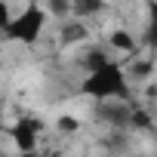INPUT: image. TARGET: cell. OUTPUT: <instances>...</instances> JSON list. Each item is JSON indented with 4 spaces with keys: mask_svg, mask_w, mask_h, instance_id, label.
Segmentation results:
<instances>
[{
    "mask_svg": "<svg viewBox=\"0 0 157 157\" xmlns=\"http://www.w3.org/2000/svg\"><path fill=\"white\" fill-rule=\"evenodd\" d=\"M16 157H40V154H37V151H19Z\"/></svg>",
    "mask_w": 157,
    "mask_h": 157,
    "instance_id": "obj_13",
    "label": "cell"
},
{
    "mask_svg": "<svg viewBox=\"0 0 157 157\" xmlns=\"http://www.w3.org/2000/svg\"><path fill=\"white\" fill-rule=\"evenodd\" d=\"M129 129H154V117H151V111H145V108H136V105H132Z\"/></svg>",
    "mask_w": 157,
    "mask_h": 157,
    "instance_id": "obj_10",
    "label": "cell"
},
{
    "mask_svg": "<svg viewBox=\"0 0 157 157\" xmlns=\"http://www.w3.org/2000/svg\"><path fill=\"white\" fill-rule=\"evenodd\" d=\"M129 77H136V80H145V77L154 74V59H136L129 68H126Z\"/></svg>",
    "mask_w": 157,
    "mask_h": 157,
    "instance_id": "obj_9",
    "label": "cell"
},
{
    "mask_svg": "<svg viewBox=\"0 0 157 157\" xmlns=\"http://www.w3.org/2000/svg\"><path fill=\"white\" fill-rule=\"evenodd\" d=\"M46 10H49V16H56L59 22H62V19H71V0H46Z\"/></svg>",
    "mask_w": 157,
    "mask_h": 157,
    "instance_id": "obj_11",
    "label": "cell"
},
{
    "mask_svg": "<svg viewBox=\"0 0 157 157\" xmlns=\"http://www.w3.org/2000/svg\"><path fill=\"white\" fill-rule=\"evenodd\" d=\"M40 157H62V154H56V151H49V154H40Z\"/></svg>",
    "mask_w": 157,
    "mask_h": 157,
    "instance_id": "obj_14",
    "label": "cell"
},
{
    "mask_svg": "<svg viewBox=\"0 0 157 157\" xmlns=\"http://www.w3.org/2000/svg\"><path fill=\"white\" fill-rule=\"evenodd\" d=\"M49 19V10L40 3V0H31V3L19 13V16H10L3 25H0V31H3L6 40L13 43H25V46H37L40 34H43V25Z\"/></svg>",
    "mask_w": 157,
    "mask_h": 157,
    "instance_id": "obj_2",
    "label": "cell"
},
{
    "mask_svg": "<svg viewBox=\"0 0 157 157\" xmlns=\"http://www.w3.org/2000/svg\"><path fill=\"white\" fill-rule=\"evenodd\" d=\"M142 46L157 49V0H148V19H145V31H142Z\"/></svg>",
    "mask_w": 157,
    "mask_h": 157,
    "instance_id": "obj_7",
    "label": "cell"
},
{
    "mask_svg": "<svg viewBox=\"0 0 157 157\" xmlns=\"http://www.w3.org/2000/svg\"><path fill=\"white\" fill-rule=\"evenodd\" d=\"M40 132H43V123H40L37 117H31V114H25V117H19L13 126H6V136L16 142L19 151H34L37 142H40Z\"/></svg>",
    "mask_w": 157,
    "mask_h": 157,
    "instance_id": "obj_3",
    "label": "cell"
},
{
    "mask_svg": "<svg viewBox=\"0 0 157 157\" xmlns=\"http://www.w3.org/2000/svg\"><path fill=\"white\" fill-rule=\"evenodd\" d=\"M90 37V28L83 25V19H62V28H59V43L62 46H74V43H83Z\"/></svg>",
    "mask_w": 157,
    "mask_h": 157,
    "instance_id": "obj_4",
    "label": "cell"
},
{
    "mask_svg": "<svg viewBox=\"0 0 157 157\" xmlns=\"http://www.w3.org/2000/svg\"><path fill=\"white\" fill-rule=\"evenodd\" d=\"M102 13H108V0H71L74 19H96Z\"/></svg>",
    "mask_w": 157,
    "mask_h": 157,
    "instance_id": "obj_5",
    "label": "cell"
},
{
    "mask_svg": "<svg viewBox=\"0 0 157 157\" xmlns=\"http://www.w3.org/2000/svg\"><path fill=\"white\" fill-rule=\"evenodd\" d=\"M56 129H59L62 136H74L77 129H80V120H77L74 114H62V117L56 120Z\"/></svg>",
    "mask_w": 157,
    "mask_h": 157,
    "instance_id": "obj_12",
    "label": "cell"
},
{
    "mask_svg": "<svg viewBox=\"0 0 157 157\" xmlns=\"http://www.w3.org/2000/svg\"><path fill=\"white\" fill-rule=\"evenodd\" d=\"M80 93L93 102H129L132 105V86H129V74L120 62H105L102 68L96 71H86L83 83H80Z\"/></svg>",
    "mask_w": 157,
    "mask_h": 157,
    "instance_id": "obj_1",
    "label": "cell"
},
{
    "mask_svg": "<svg viewBox=\"0 0 157 157\" xmlns=\"http://www.w3.org/2000/svg\"><path fill=\"white\" fill-rule=\"evenodd\" d=\"M139 43H142V40H136V34L126 31V28H117V31H111V37H108V46H111L114 52H136Z\"/></svg>",
    "mask_w": 157,
    "mask_h": 157,
    "instance_id": "obj_6",
    "label": "cell"
},
{
    "mask_svg": "<svg viewBox=\"0 0 157 157\" xmlns=\"http://www.w3.org/2000/svg\"><path fill=\"white\" fill-rule=\"evenodd\" d=\"M105 62H111V59H108V52L99 49V46H90V49L83 52V68H86V71H96V68H102Z\"/></svg>",
    "mask_w": 157,
    "mask_h": 157,
    "instance_id": "obj_8",
    "label": "cell"
}]
</instances>
